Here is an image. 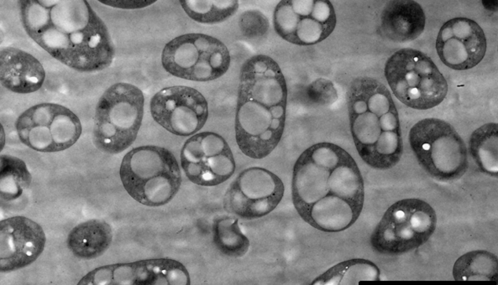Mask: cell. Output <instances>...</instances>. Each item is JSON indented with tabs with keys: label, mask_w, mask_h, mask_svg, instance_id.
<instances>
[{
	"label": "cell",
	"mask_w": 498,
	"mask_h": 285,
	"mask_svg": "<svg viewBox=\"0 0 498 285\" xmlns=\"http://www.w3.org/2000/svg\"><path fill=\"white\" fill-rule=\"evenodd\" d=\"M364 182L353 158L340 146L316 143L305 150L293 168L291 194L300 217L325 232H339L358 218Z\"/></svg>",
	"instance_id": "6da1fadb"
},
{
	"label": "cell",
	"mask_w": 498,
	"mask_h": 285,
	"mask_svg": "<svg viewBox=\"0 0 498 285\" xmlns=\"http://www.w3.org/2000/svg\"><path fill=\"white\" fill-rule=\"evenodd\" d=\"M30 37L52 56L80 72L102 70L114 48L107 29L87 0H21Z\"/></svg>",
	"instance_id": "7a4b0ae2"
},
{
	"label": "cell",
	"mask_w": 498,
	"mask_h": 285,
	"mask_svg": "<svg viewBox=\"0 0 498 285\" xmlns=\"http://www.w3.org/2000/svg\"><path fill=\"white\" fill-rule=\"evenodd\" d=\"M234 121L241 151L262 159L277 146L286 119L287 88L280 67L271 57L255 55L242 65Z\"/></svg>",
	"instance_id": "3957f363"
},
{
	"label": "cell",
	"mask_w": 498,
	"mask_h": 285,
	"mask_svg": "<svg viewBox=\"0 0 498 285\" xmlns=\"http://www.w3.org/2000/svg\"><path fill=\"white\" fill-rule=\"evenodd\" d=\"M350 129L356 149L369 166H395L403 151L398 112L388 89L377 80L358 77L347 92Z\"/></svg>",
	"instance_id": "277c9868"
},
{
	"label": "cell",
	"mask_w": 498,
	"mask_h": 285,
	"mask_svg": "<svg viewBox=\"0 0 498 285\" xmlns=\"http://www.w3.org/2000/svg\"><path fill=\"white\" fill-rule=\"evenodd\" d=\"M120 176L133 199L151 207L168 203L181 183L180 168L173 154L154 145L140 146L128 152L122 160Z\"/></svg>",
	"instance_id": "5b68a950"
},
{
	"label": "cell",
	"mask_w": 498,
	"mask_h": 285,
	"mask_svg": "<svg viewBox=\"0 0 498 285\" xmlns=\"http://www.w3.org/2000/svg\"><path fill=\"white\" fill-rule=\"evenodd\" d=\"M142 91L128 83H116L99 100L93 130L95 146L109 154L120 153L136 139L143 116Z\"/></svg>",
	"instance_id": "8992f818"
},
{
	"label": "cell",
	"mask_w": 498,
	"mask_h": 285,
	"mask_svg": "<svg viewBox=\"0 0 498 285\" xmlns=\"http://www.w3.org/2000/svg\"><path fill=\"white\" fill-rule=\"evenodd\" d=\"M384 74L394 96L418 110L439 105L448 90L446 80L433 61L417 50L404 48L387 61Z\"/></svg>",
	"instance_id": "52a82bcc"
},
{
	"label": "cell",
	"mask_w": 498,
	"mask_h": 285,
	"mask_svg": "<svg viewBox=\"0 0 498 285\" xmlns=\"http://www.w3.org/2000/svg\"><path fill=\"white\" fill-rule=\"evenodd\" d=\"M409 140L411 150L423 169L442 181L461 177L468 167L467 150L462 139L449 123L427 118L411 128Z\"/></svg>",
	"instance_id": "ba28073f"
},
{
	"label": "cell",
	"mask_w": 498,
	"mask_h": 285,
	"mask_svg": "<svg viewBox=\"0 0 498 285\" xmlns=\"http://www.w3.org/2000/svg\"><path fill=\"white\" fill-rule=\"evenodd\" d=\"M436 223L435 211L426 201L415 198L399 201L386 210L375 227L371 245L382 254L404 253L425 243Z\"/></svg>",
	"instance_id": "9c48e42d"
},
{
	"label": "cell",
	"mask_w": 498,
	"mask_h": 285,
	"mask_svg": "<svg viewBox=\"0 0 498 285\" xmlns=\"http://www.w3.org/2000/svg\"><path fill=\"white\" fill-rule=\"evenodd\" d=\"M231 62L226 45L213 36L198 33L179 35L167 43L161 63L170 74L186 80L206 82L222 76Z\"/></svg>",
	"instance_id": "30bf717a"
},
{
	"label": "cell",
	"mask_w": 498,
	"mask_h": 285,
	"mask_svg": "<svg viewBox=\"0 0 498 285\" xmlns=\"http://www.w3.org/2000/svg\"><path fill=\"white\" fill-rule=\"evenodd\" d=\"M15 126L24 144L44 152L67 149L78 140L82 132L78 117L69 108L53 103L29 108L19 116Z\"/></svg>",
	"instance_id": "8fae6325"
},
{
	"label": "cell",
	"mask_w": 498,
	"mask_h": 285,
	"mask_svg": "<svg viewBox=\"0 0 498 285\" xmlns=\"http://www.w3.org/2000/svg\"><path fill=\"white\" fill-rule=\"evenodd\" d=\"M273 22L276 33L285 41L310 46L331 34L337 17L328 0H283L276 6Z\"/></svg>",
	"instance_id": "7c38bea8"
},
{
	"label": "cell",
	"mask_w": 498,
	"mask_h": 285,
	"mask_svg": "<svg viewBox=\"0 0 498 285\" xmlns=\"http://www.w3.org/2000/svg\"><path fill=\"white\" fill-rule=\"evenodd\" d=\"M284 191L283 182L276 174L262 167H249L229 185L224 197V208L242 218H258L277 207Z\"/></svg>",
	"instance_id": "4fadbf2b"
},
{
	"label": "cell",
	"mask_w": 498,
	"mask_h": 285,
	"mask_svg": "<svg viewBox=\"0 0 498 285\" xmlns=\"http://www.w3.org/2000/svg\"><path fill=\"white\" fill-rule=\"evenodd\" d=\"M180 164L191 182L205 186L225 182L236 168L233 153L225 139L210 131L196 134L186 140L180 151Z\"/></svg>",
	"instance_id": "5bb4252c"
},
{
	"label": "cell",
	"mask_w": 498,
	"mask_h": 285,
	"mask_svg": "<svg viewBox=\"0 0 498 285\" xmlns=\"http://www.w3.org/2000/svg\"><path fill=\"white\" fill-rule=\"evenodd\" d=\"M150 110L155 121L178 136L196 134L204 126L208 117L206 99L196 89L186 86L160 90L151 99Z\"/></svg>",
	"instance_id": "9a60e30c"
},
{
	"label": "cell",
	"mask_w": 498,
	"mask_h": 285,
	"mask_svg": "<svg viewBox=\"0 0 498 285\" xmlns=\"http://www.w3.org/2000/svg\"><path fill=\"white\" fill-rule=\"evenodd\" d=\"M189 272L174 259H144L106 265L89 272L79 285H190Z\"/></svg>",
	"instance_id": "2e32d148"
},
{
	"label": "cell",
	"mask_w": 498,
	"mask_h": 285,
	"mask_svg": "<svg viewBox=\"0 0 498 285\" xmlns=\"http://www.w3.org/2000/svg\"><path fill=\"white\" fill-rule=\"evenodd\" d=\"M486 39L480 25L466 17H455L446 22L439 32L436 49L447 67L462 70L477 66L486 50Z\"/></svg>",
	"instance_id": "e0dca14e"
},
{
	"label": "cell",
	"mask_w": 498,
	"mask_h": 285,
	"mask_svg": "<svg viewBox=\"0 0 498 285\" xmlns=\"http://www.w3.org/2000/svg\"><path fill=\"white\" fill-rule=\"evenodd\" d=\"M46 243L39 224L23 216L4 219L0 223V270L9 272L33 263Z\"/></svg>",
	"instance_id": "ac0fdd59"
},
{
	"label": "cell",
	"mask_w": 498,
	"mask_h": 285,
	"mask_svg": "<svg viewBox=\"0 0 498 285\" xmlns=\"http://www.w3.org/2000/svg\"><path fill=\"white\" fill-rule=\"evenodd\" d=\"M0 74L2 85L17 93L27 94L42 85L45 72L40 62L21 50L6 47L0 50Z\"/></svg>",
	"instance_id": "d6986e66"
},
{
	"label": "cell",
	"mask_w": 498,
	"mask_h": 285,
	"mask_svg": "<svg viewBox=\"0 0 498 285\" xmlns=\"http://www.w3.org/2000/svg\"><path fill=\"white\" fill-rule=\"evenodd\" d=\"M425 15L420 5L411 0L390 1L381 17V30L388 39L404 42L417 38L425 26Z\"/></svg>",
	"instance_id": "ffe728a7"
},
{
	"label": "cell",
	"mask_w": 498,
	"mask_h": 285,
	"mask_svg": "<svg viewBox=\"0 0 498 285\" xmlns=\"http://www.w3.org/2000/svg\"><path fill=\"white\" fill-rule=\"evenodd\" d=\"M112 239L110 226L104 220L94 219L74 227L68 235L67 245L75 256L89 260L103 254Z\"/></svg>",
	"instance_id": "44dd1931"
},
{
	"label": "cell",
	"mask_w": 498,
	"mask_h": 285,
	"mask_svg": "<svg viewBox=\"0 0 498 285\" xmlns=\"http://www.w3.org/2000/svg\"><path fill=\"white\" fill-rule=\"evenodd\" d=\"M498 124L486 123L471 134L469 149L470 155L479 169L483 173L497 176Z\"/></svg>",
	"instance_id": "7402d4cb"
},
{
	"label": "cell",
	"mask_w": 498,
	"mask_h": 285,
	"mask_svg": "<svg viewBox=\"0 0 498 285\" xmlns=\"http://www.w3.org/2000/svg\"><path fill=\"white\" fill-rule=\"evenodd\" d=\"M380 270L372 262L353 259L339 263L317 278L313 285L353 284L360 281L379 280Z\"/></svg>",
	"instance_id": "603a6c76"
},
{
	"label": "cell",
	"mask_w": 498,
	"mask_h": 285,
	"mask_svg": "<svg viewBox=\"0 0 498 285\" xmlns=\"http://www.w3.org/2000/svg\"><path fill=\"white\" fill-rule=\"evenodd\" d=\"M497 258L484 251H472L461 256L455 263L453 275L455 280H490L497 279Z\"/></svg>",
	"instance_id": "cb8c5ba5"
},
{
	"label": "cell",
	"mask_w": 498,
	"mask_h": 285,
	"mask_svg": "<svg viewBox=\"0 0 498 285\" xmlns=\"http://www.w3.org/2000/svg\"><path fill=\"white\" fill-rule=\"evenodd\" d=\"M238 219L228 216L216 218L213 224V241L223 254L232 257L244 255L249 250V241L242 233Z\"/></svg>",
	"instance_id": "d4e9b609"
},
{
	"label": "cell",
	"mask_w": 498,
	"mask_h": 285,
	"mask_svg": "<svg viewBox=\"0 0 498 285\" xmlns=\"http://www.w3.org/2000/svg\"><path fill=\"white\" fill-rule=\"evenodd\" d=\"M0 196L5 201L18 198L31 182L32 176L24 161L16 157L0 156Z\"/></svg>",
	"instance_id": "484cf974"
},
{
	"label": "cell",
	"mask_w": 498,
	"mask_h": 285,
	"mask_svg": "<svg viewBox=\"0 0 498 285\" xmlns=\"http://www.w3.org/2000/svg\"><path fill=\"white\" fill-rule=\"evenodd\" d=\"M180 5L192 19L198 22L214 24L232 16L239 7L238 0H180Z\"/></svg>",
	"instance_id": "4316f807"
},
{
	"label": "cell",
	"mask_w": 498,
	"mask_h": 285,
	"mask_svg": "<svg viewBox=\"0 0 498 285\" xmlns=\"http://www.w3.org/2000/svg\"><path fill=\"white\" fill-rule=\"evenodd\" d=\"M309 97L314 102L328 104L337 98V90L332 82L327 79L319 78L313 81L307 87Z\"/></svg>",
	"instance_id": "83f0119b"
},
{
	"label": "cell",
	"mask_w": 498,
	"mask_h": 285,
	"mask_svg": "<svg viewBox=\"0 0 498 285\" xmlns=\"http://www.w3.org/2000/svg\"><path fill=\"white\" fill-rule=\"evenodd\" d=\"M240 23L244 34L249 37L262 35L268 28L267 18L256 11H248L243 14Z\"/></svg>",
	"instance_id": "f1b7e54d"
},
{
	"label": "cell",
	"mask_w": 498,
	"mask_h": 285,
	"mask_svg": "<svg viewBox=\"0 0 498 285\" xmlns=\"http://www.w3.org/2000/svg\"><path fill=\"white\" fill-rule=\"evenodd\" d=\"M489 1L490 2H487V1H485L487 3H483V4L484 7H486L487 9H489V10H495V7L497 8V4H496V5H495V3H494L495 1H493V2H491V1H490V0H489Z\"/></svg>",
	"instance_id": "f546056e"
}]
</instances>
